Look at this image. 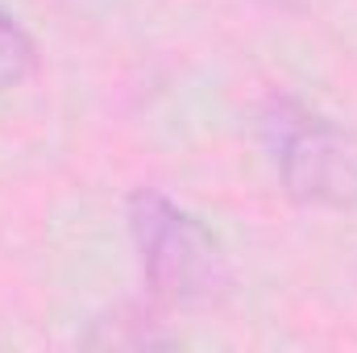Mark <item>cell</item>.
I'll use <instances>...</instances> for the list:
<instances>
[{
  "label": "cell",
  "instance_id": "obj_3",
  "mask_svg": "<svg viewBox=\"0 0 357 353\" xmlns=\"http://www.w3.org/2000/svg\"><path fill=\"white\" fill-rule=\"evenodd\" d=\"M38 71V46L29 29L0 4V91L21 88Z\"/></svg>",
  "mask_w": 357,
  "mask_h": 353
},
{
  "label": "cell",
  "instance_id": "obj_1",
  "mask_svg": "<svg viewBox=\"0 0 357 353\" xmlns=\"http://www.w3.org/2000/svg\"><path fill=\"white\" fill-rule=\"evenodd\" d=\"M129 237L150 295L167 308H204L225 295L229 258L220 237L171 195L137 187L129 195Z\"/></svg>",
  "mask_w": 357,
  "mask_h": 353
},
{
  "label": "cell",
  "instance_id": "obj_2",
  "mask_svg": "<svg viewBox=\"0 0 357 353\" xmlns=\"http://www.w3.org/2000/svg\"><path fill=\"white\" fill-rule=\"evenodd\" d=\"M278 183L291 204L316 212L357 208V133L299 104H278L266 121Z\"/></svg>",
  "mask_w": 357,
  "mask_h": 353
},
{
  "label": "cell",
  "instance_id": "obj_4",
  "mask_svg": "<svg viewBox=\"0 0 357 353\" xmlns=\"http://www.w3.org/2000/svg\"><path fill=\"white\" fill-rule=\"evenodd\" d=\"M270 8H303V4H312V0H262Z\"/></svg>",
  "mask_w": 357,
  "mask_h": 353
}]
</instances>
